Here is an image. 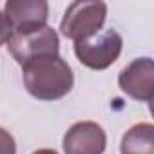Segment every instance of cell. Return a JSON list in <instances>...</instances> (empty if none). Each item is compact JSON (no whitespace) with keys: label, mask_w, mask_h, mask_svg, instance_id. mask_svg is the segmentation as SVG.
I'll list each match as a JSON object with an SVG mask.
<instances>
[{"label":"cell","mask_w":154,"mask_h":154,"mask_svg":"<svg viewBox=\"0 0 154 154\" xmlns=\"http://www.w3.org/2000/svg\"><path fill=\"white\" fill-rule=\"evenodd\" d=\"M65 154H103L107 136L96 122H78L69 127L62 140Z\"/></svg>","instance_id":"cell-6"},{"label":"cell","mask_w":154,"mask_h":154,"mask_svg":"<svg viewBox=\"0 0 154 154\" xmlns=\"http://www.w3.org/2000/svg\"><path fill=\"white\" fill-rule=\"evenodd\" d=\"M22 80L27 93L42 102H54L71 93L74 76L60 54H45L22 65Z\"/></svg>","instance_id":"cell-1"},{"label":"cell","mask_w":154,"mask_h":154,"mask_svg":"<svg viewBox=\"0 0 154 154\" xmlns=\"http://www.w3.org/2000/svg\"><path fill=\"white\" fill-rule=\"evenodd\" d=\"M33 154H58V152L53 150V149H38V150H35Z\"/></svg>","instance_id":"cell-11"},{"label":"cell","mask_w":154,"mask_h":154,"mask_svg":"<svg viewBox=\"0 0 154 154\" xmlns=\"http://www.w3.org/2000/svg\"><path fill=\"white\" fill-rule=\"evenodd\" d=\"M4 15L13 31L44 26L49 18V4L45 0H8L4 6Z\"/></svg>","instance_id":"cell-7"},{"label":"cell","mask_w":154,"mask_h":154,"mask_svg":"<svg viewBox=\"0 0 154 154\" xmlns=\"http://www.w3.org/2000/svg\"><path fill=\"white\" fill-rule=\"evenodd\" d=\"M107 18V4L94 0V2H72L67 6L63 18L60 22V31L65 38L72 42H82L98 35Z\"/></svg>","instance_id":"cell-2"},{"label":"cell","mask_w":154,"mask_h":154,"mask_svg":"<svg viewBox=\"0 0 154 154\" xmlns=\"http://www.w3.org/2000/svg\"><path fill=\"white\" fill-rule=\"evenodd\" d=\"M8 49L11 56L17 60V63L24 65L33 58L45 56V54H58L60 51V40L58 33L44 24V26H33L26 29L13 31Z\"/></svg>","instance_id":"cell-3"},{"label":"cell","mask_w":154,"mask_h":154,"mask_svg":"<svg viewBox=\"0 0 154 154\" xmlns=\"http://www.w3.org/2000/svg\"><path fill=\"white\" fill-rule=\"evenodd\" d=\"M0 154H17L15 138L4 127H0Z\"/></svg>","instance_id":"cell-9"},{"label":"cell","mask_w":154,"mask_h":154,"mask_svg":"<svg viewBox=\"0 0 154 154\" xmlns=\"http://www.w3.org/2000/svg\"><path fill=\"white\" fill-rule=\"evenodd\" d=\"M122 47L123 40L120 33L114 29H102L87 40L74 42V54L82 65L93 71H103L118 60Z\"/></svg>","instance_id":"cell-4"},{"label":"cell","mask_w":154,"mask_h":154,"mask_svg":"<svg viewBox=\"0 0 154 154\" xmlns=\"http://www.w3.org/2000/svg\"><path fill=\"white\" fill-rule=\"evenodd\" d=\"M11 35H13V27H11V24L8 22L4 11H0V47L9 42Z\"/></svg>","instance_id":"cell-10"},{"label":"cell","mask_w":154,"mask_h":154,"mask_svg":"<svg viewBox=\"0 0 154 154\" xmlns=\"http://www.w3.org/2000/svg\"><path fill=\"white\" fill-rule=\"evenodd\" d=\"M118 85L120 89L138 100L150 103L154 96V62L149 56L136 58L131 62L125 69L120 71L118 74Z\"/></svg>","instance_id":"cell-5"},{"label":"cell","mask_w":154,"mask_h":154,"mask_svg":"<svg viewBox=\"0 0 154 154\" xmlns=\"http://www.w3.org/2000/svg\"><path fill=\"white\" fill-rule=\"evenodd\" d=\"M120 154H154V125L149 122L132 125L122 136Z\"/></svg>","instance_id":"cell-8"}]
</instances>
